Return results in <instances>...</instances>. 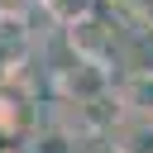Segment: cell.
Segmentation results:
<instances>
[{
    "label": "cell",
    "instance_id": "cell-1",
    "mask_svg": "<svg viewBox=\"0 0 153 153\" xmlns=\"http://www.w3.org/2000/svg\"><path fill=\"white\" fill-rule=\"evenodd\" d=\"M115 100H120L124 115H148V120H153V72L129 67V72L120 76V86H115Z\"/></svg>",
    "mask_w": 153,
    "mask_h": 153
},
{
    "label": "cell",
    "instance_id": "cell-2",
    "mask_svg": "<svg viewBox=\"0 0 153 153\" xmlns=\"http://www.w3.org/2000/svg\"><path fill=\"white\" fill-rule=\"evenodd\" d=\"M110 143L120 153H153V120L148 115H120V124H110Z\"/></svg>",
    "mask_w": 153,
    "mask_h": 153
},
{
    "label": "cell",
    "instance_id": "cell-3",
    "mask_svg": "<svg viewBox=\"0 0 153 153\" xmlns=\"http://www.w3.org/2000/svg\"><path fill=\"white\" fill-rule=\"evenodd\" d=\"M72 33V48H76V62H105V53H110V29H100L96 19H76V24H67Z\"/></svg>",
    "mask_w": 153,
    "mask_h": 153
},
{
    "label": "cell",
    "instance_id": "cell-4",
    "mask_svg": "<svg viewBox=\"0 0 153 153\" xmlns=\"http://www.w3.org/2000/svg\"><path fill=\"white\" fill-rule=\"evenodd\" d=\"M48 5H53L67 24H76V19H91V5H96V0H48Z\"/></svg>",
    "mask_w": 153,
    "mask_h": 153
},
{
    "label": "cell",
    "instance_id": "cell-5",
    "mask_svg": "<svg viewBox=\"0 0 153 153\" xmlns=\"http://www.w3.org/2000/svg\"><path fill=\"white\" fill-rule=\"evenodd\" d=\"M33 153H72V134L53 129V134H43V139L33 143Z\"/></svg>",
    "mask_w": 153,
    "mask_h": 153
},
{
    "label": "cell",
    "instance_id": "cell-6",
    "mask_svg": "<svg viewBox=\"0 0 153 153\" xmlns=\"http://www.w3.org/2000/svg\"><path fill=\"white\" fill-rule=\"evenodd\" d=\"M86 153H120V148H115V143H110V139H105V143H91V148H86Z\"/></svg>",
    "mask_w": 153,
    "mask_h": 153
}]
</instances>
